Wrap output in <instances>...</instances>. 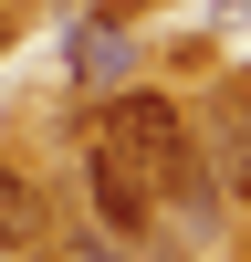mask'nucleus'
<instances>
[{"instance_id": "nucleus-6", "label": "nucleus", "mask_w": 251, "mask_h": 262, "mask_svg": "<svg viewBox=\"0 0 251 262\" xmlns=\"http://www.w3.org/2000/svg\"><path fill=\"white\" fill-rule=\"evenodd\" d=\"M241 116H251V74H241Z\"/></svg>"}, {"instance_id": "nucleus-7", "label": "nucleus", "mask_w": 251, "mask_h": 262, "mask_svg": "<svg viewBox=\"0 0 251 262\" xmlns=\"http://www.w3.org/2000/svg\"><path fill=\"white\" fill-rule=\"evenodd\" d=\"M42 262H63V252H42Z\"/></svg>"}, {"instance_id": "nucleus-5", "label": "nucleus", "mask_w": 251, "mask_h": 262, "mask_svg": "<svg viewBox=\"0 0 251 262\" xmlns=\"http://www.w3.org/2000/svg\"><path fill=\"white\" fill-rule=\"evenodd\" d=\"M63 262H105V242H73V252H63Z\"/></svg>"}, {"instance_id": "nucleus-1", "label": "nucleus", "mask_w": 251, "mask_h": 262, "mask_svg": "<svg viewBox=\"0 0 251 262\" xmlns=\"http://www.w3.org/2000/svg\"><path fill=\"white\" fill-rule=\"evenodd\" d=\"M94 137L115 147L126 168L146 179V200H157V221H178L188 242H209V231L230 221V200H220V179H209V158H199V137H188V116L167 95H105L94 105Z\"/></svg>"}, {"instance_id": "nucleus-4", "label": "nucleus", "mask_w": 251, "mask_h": 262, "mask_svg": "<svg viewBox=\"0 0 251 262\" xmlns=\"http://www.w3.org/2000/svg\"><path fill=\"white\" fill-rule=\"evenodd\" d=\"M32 242H42V189L0 158V252H32Z\"/></svg>"}, {"instance_id": "nucleus-3", "label": "nucleus", "mask_w": 251, "mask_h": 262, "mask_svg": "<svg viewBox=\"0 0 251 262\" xmlns=\"http://www.w3.org/2000/svg\"><path fill=\"white\" fill-rule=\"evenodd\" d=\"M199 158H209V179H220V200L251 210V116H241V95L220 105V126L199 137Z\"/></svg>"}, {"instance_id": "nucleus-2", "label": "nucleus", "mask_w": 251, "mask_h": 262, "mask_svg": "<svg viewBox=\"0 0 251 262\" xmlns=\"http://www.w3.org/2000/svg\"><path fill=\"white\" fill-rule=\"evenodd\" d=\"M84 200H94V231H105V242H157V200H146V179L105 137L84 147Z\"/></svg>"}]
</instances>
